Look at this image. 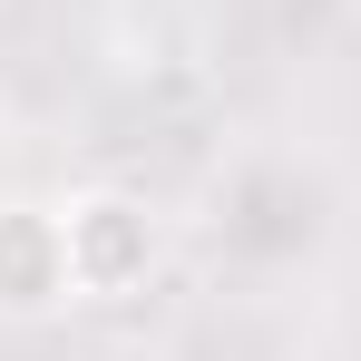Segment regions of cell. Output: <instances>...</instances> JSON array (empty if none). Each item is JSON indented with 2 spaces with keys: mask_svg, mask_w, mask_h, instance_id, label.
Returning a JSON list of instances; mask_svg holds the SVG:
<instances>
[{
  "mask_svg": "<svg viewBox=\"0 0 361 361\" xmlns=\"http://www.w3.org/2000/svg\"><path fill=\"white\" fill-rule=\"evenodd\" d=\"M59 244H68V302H127L157 283L166 264V225L147 195L127 185H78L59 205Z\"/></svg>",
  "mask_w": 361,
  "mask_h": 361,
  "instance_id": "obj_1",
  "label": "cell"
},
{
  "mask_svg": "<svg viewBox=\"0 0 361 361\" xmlns=\"http://www.w3.org/2000/svg\"><path fill=\"white\" fill-rule=\"evenodd\" d=\"M68 302V244L59 205L39 195H0V322H39Z\"/></svg>",
  "mask_w": 361,
  "mask_h": 361,
  "instance_id": "obj_2",
  "label": "cell"
}]
</instances>
